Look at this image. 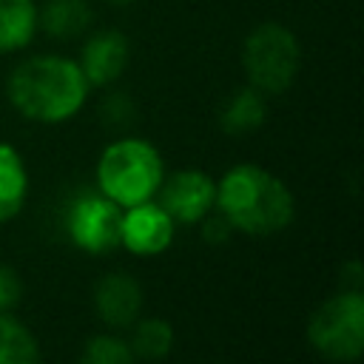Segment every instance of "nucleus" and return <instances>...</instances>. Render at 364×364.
<instances>
[{
	"label": "nucleus",
	"instance_id": "1a4fd4ad",
	"mask_svg": "<svg viewBox=\"0 0 364 364\" xmlns=\"http://www.w3.org/2000/svg\"><path fill=\"white\" fill-rule=\"evenodd\" d=\"M128 57H131L128 37L117 28H102V31H94L85 37L77 65L91 88H105L122 77Z\"/></svg>",
	"mask_w": 364,
	"mask_h": 364
},
{
	"label": "nucleus",
	"instance_id": "0eeeda50",
	"mask_svg": "<svg viewBox=\"0 0 364 364\" xmlns=\"http://www.w3.org/2000/svg\"><path fill=\"white\" fill-rule=\"evenodd\" d=\"M159 205L173 222L182 225H199L205 216H210L216 205V179H210L205 171L185 168L162 179L159 185Z\"/></svg>",
	"mask_w": 364,
	"mask_h": 364
},
{
	"label": "nucleus",
	"instance_id": "20e7f679",
	"mask_svg": "<svg viewBox=\"0 0 364 364\" xmlns=\"http://www.w3.org/2000/svg\"><path fill=\"white\" fill-rule=\"evenodd\" d=\"M301 68L299 37L282 23H259L242 43V71L247 85L267 94H284Z\"/></svg>",
	"mask_w": 364,
	"mask_h": 364
},
{
	"label": "nucleus",
	"instance_id": "f03ea898",
	"mask_svg": "<svg viewBox=\"0 0 364 364\" xmlns=\"http://www.w3.org/2000/svg\"><path fill=\"white\" fill-rule=\"evenodd\" d=\"M233 230L250 236H270L293 222L296 202L290 188L262 165H233L216 182L213 205Z\"/></svg>",
	"mask_w": 364,
	"mask_h": 364
},
{
	"label": "nucleus",
	"instance_id": "7ed1b4c3",
	"mask_svg": "<svg viewBox=\"0 0 364 364\" xmlns=\"http://www.w3.org/2000/svg\"><path fill=\"white\" fill-rule=\"evenodd\" d=\"M165 179V165L154 142L142 136H122L102 148L97 159V191L117 202L119 208H131L156 196Z\"/></svg>",
	"mask_w": 364,
	"mask_h": 364
},
{
	"label": "nucleus",
	"instance_id": "4468645a",
	"mask_svg": "<svg viewBox=\"0 0 364 364\" xmlns=\"http://www.w3.org/2000/svg\"><path fill=\"white\" fill-rule=\"evenodd\" d=\"M37 34L34 0H0V54H14L31 46Z\"/></svg>",
	"mask_w": 364,
	"mask_h": 364
},
{
	"label": "nucleus",
	"instance_id": "9b49d317",
	"mask_svg": "<svg viewBox=\"0 0 364 364\" xmlns=\"http://www.w3.org/2000/svg\"><path fill=\"white\" fill-rule=\"evenodd\" d=\"M94 23L88 0H46L37 9V31H46L51 40H77Z\"/></svg>",
	"mask_w": 364,
	"mask_h": 364
},
{
	"label": "nucleus",
	"instance_id": "ddd939ff",
	"mask_svg": "<svg viewBox=\"0 0 364 364\" xmlns=\"http://www.w3.org/2000/svg\"><path fill=\"white\" fill-rule=\"evenodd\" d=\"M264 117H267L264 94L256 91L253 85H242L225 100V105L219 111V125L225 134L242 136V134L256 131L264 122Z\"/></svg>",
	"mask_w": 364,
	"mask_h": 364
},
{
	"label": "nucleus",
	"instance_id": "aec40b11",
	"mask_svg": "<svg viewBox=\"0 0 364 364\" xmlns=\"http://www.w3.org/2000/svg\"><path fill=\"white\" fill-rule=\"evenodd\" d=\"M105 3H108V6H131L134 0H105Z\"/></svg>",
	"mask_w": 364,
	"mask_h": 364
},
{
	"label": "nucleus",
	"instance_id": "6ab92c4d",
	"mask_svg": "<svg viewBox=\"0 0 364 364\" xmlns=\"http://www.w3.org/2000/svg\"><path fill=\"white\" fill-rule=\"evenodd\" d=\"M230 225H228V219L219 213V216H213V219H202V239L205 242H222V239H228L230 236Z\"/></svg>",
	"mask_w": 364,
	"mask_h": 364
},
{
	"label": "nucleus",
	"instance_id": "f3484780",
	"mask_svg": "<svg viewBox=\"0 0 364 364\" xmlns=\"http://www.w3.org/2000/svg\"><path fill=\"white\" fill-rule=\"evenodd\" d=\"M80 364H136V355L119 336H94L85 341Z\"/></svg>",
	"mask_w": 364,
	"mask_h": 364
},
{
	"label": "nucleus",
	"instance_id": "9d476101",
	"mask_svg": "<svg viewBox=\"0 0 364 364\" xmlns=\"http://www.w3.org/2000/svg\"><path fill=\"white\" fill-rule=\"evenodd\" d=\"M94 307L108 327H128L142 310V287L128 273H108L94 287Z\"/></svg>",
	"mask_w": 364,
	"mask_h": 364
},
{
	"label": "nucleus",
	"instance_id": "f257e3e1",
	"mask_svg": "<svg viewBox=\"0 0 364 364\" xmlns=\"http://www.w3.org/2000/svg\"><path fill=\"white\" fill-rule=\"evenodd\" d=\"M88 91L91 85L77 60L63 54H31L20 60L6 80L11 108L40 125H60L77 117L88 100Z\"/></svg>",
	"mask_w": 364,
	"mask_h": 364
},
{
	"label": "nucleus",
	"instance_id": "39448f33",
	"mask_svg": "<svg viewBox=\"0 0 364 364\" xmlns=\"http://www.w3.org/2000/svg\"><path fill=\"white\" fill-rule=\"evenodd\" d=\"M310 347L341 364H353L364 353V296L347 287L327 301H321L307 321Z\"/></svg>",
	"mask_w": 364,
	"mask_h": 364
},
{
	"label": "nucleus",
	"instance_id": "2eb2a0df",
	"mask_svg": "<svg viewBox=\"0 0 364 364\" xmlns=\"http://www.w3.org/2000/svg\"><path fill=\"white\" fill-rule=\"evenodd\" d=\"M0 364H40L34 333L11 313H0Z\"/></svg>",
	"mask_w": 364,
	"mask_h": 364
},
{
	"label": "nucleus",
	"instance_id": "423d86ee",
	"mask_svg": "<svg viewBox=\"0 0 364 364\" xmlns=\"http://www.w3.org/2000/svg\"><path fill=\"white\" fill-rule=\"evenodd\" d=\"M65 230L80 250L94 256L108 253L119 247L122 208L102 193H82L65 210Z\"/></svg>",
	"mask_w": 364,
	"mask_h": 364
},
{
	"label": "nucleus",
	"instance_id": "a211bd4d",
	"mask_svg": "<svg viewBox=\"0 0 364 364\" xmlns=\"http://www.w3.org/2000/svg\"><path fill=\"white\" fill-rule=\"evenodd\" d=\"M20 296H23V282L17 270L9 264H0V313H9L11 307H17Z\"/></svg>",
	"mask_w": 364,
	"mask_h": 364
},
{
	"label": "nucleus",
	"instance_id": "f8f14e48",
	"mask_svg": "<svg viewBox=\"0 0 364 364\" xmlns=\"http://www.w3.org/2000/svg\"><path fill=\"white\" fill-rule=\"evenodd\" d=\"M28 196V171L20 151L9 142H0V225L11 222Z\"/></svg>",
	"mask_w": 364,
	"mask_h": 364
},
{
	"label": "nucleus",
	"instance_id": "dca6fc26",
	"mask_svg": "<svg viewBox=\"0 0 364 364\" xmlns=\"http://www.w3.org/2000/svg\"><path fill=\"white\" fill-rule=\"evenodd\" d=\"M128 344L139 358H165L173 347V327L165 318H142L136 321Z\"/></svg>",
	"mask_w": 364,
	"mask_h": 364
},
{
	"label": "nucleus",
	"instance_id": "6e6552de",
	"mask_svg": "<svg viewBox=\"0 0 364 364\" xmlns=\"http://www.w3.org/2000/svg\"><path fill=\"white\" fill-rule=\"evenodd\" d=\"M176 222L165 213L156 199L122 208V230L119 245L134 256H159L173 242Z\"/></svg>",
	"mask_w": 364,
	"mask_h": 364
}]
</instances>
